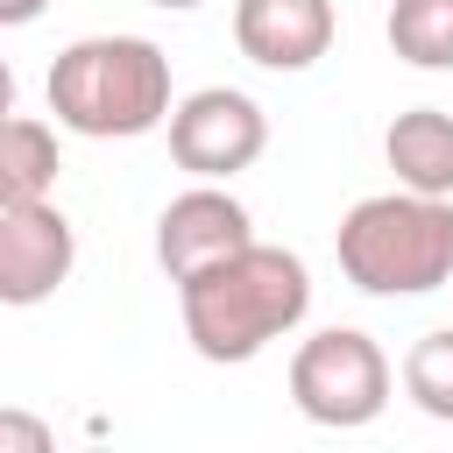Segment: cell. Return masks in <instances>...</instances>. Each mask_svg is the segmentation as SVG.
Wrapping results in <instances>:
<instances>
[{
	"label": "cell",
	"mask_w": 453,
	"mask_h": 453,
	"mask_svg": "<svg viewBox=\"0 0 453 453\" xmlns=\"http://www.w3.org/2000/svg\"><path fill=\"white\" fill-rule=\"evenodd\" d=\"M340 276L368 297H425L453 283V198L432 191H375L347 205L333 234Z\"/></svg>",
	"instance_id": "obj_3"
},
{
	"label": "cell",
	"mask_w": 453,
	"mask_h": 453,
	"mask_svg": "<svg viewBox=\"0 0 453 453\" xmlns=\"http://www.w3.org/2000/svg\"><path fill=\"white\" fill-rule=\"evenodd\" d=\"M340 35L333 0H234V42L262 71H311Z\"/></svg>",
	"instance_id": "obj_8"
},
{
	"label": "cell",
	"mask_w": 453,
	"mask_h": 453,
	"mask_svg": "<svg viewBox=\"0 0 453 453\" xmlns=\"http://www.w3.org/2000/svg\"><path fill=\"white\" fill-rule=\"evenodd\" d=\"M248 241H255L248 205H241L234 191L205 184V177H198L191 191H177V198L163 205V219H156V262L170 269V283H191L198 269L241 255Z\"/></svg>",
	"instance_id": "obj_7"
},
{
	"label": "cell",
	"mask_w": 453,
	"mask_h": 453,
	"mask_svg": "<svg viewBox=\"0 0 453 453\" xmlns=\"http://www.w3.org/2000/svg\"><path fill=\"white\" fill-rule=\"evenodd\" d=\"M382 156H389V170H396L403 191L453 198V113H439V106L396 113L389 134H382Z\"/></svg>",
	"instance_id": "obj_9"
},
{
	"label": "cell",
	"mask_w": 453,
	"mask_h": 453,
	"mask_svg": "<svg viewBox=\"0 0 453 453\" xmlns=\"http://www.w3.org/2000/svg\"><path fill=\"white\" fill-rule=\"evenodd\" d=\"M290 403L326 432L375 425L389 403V354L361 326H326L290 354Z\"/></svg>",
	"instance_id": "obj_4"
},
{
	"label": "cell",
	"mask_w": 453,
	"mask_h": 453,
	"mask_svg": "<svg viewBox=\"0 0 453 453\" xmlns=\"http://www.w3.org/2000/svg\"><path fill=\"white\" fill-rule=\"evenodd\" d=\"M0 453H50V432L7 411V418H0Z\"/></svg>",
	"instance_id": "obj_13"
},
{
	"label": "cell",
	"mask_w": 453,
	"mask_h": 453,
	"mask_svg": "<svg viewBox=\"0 0 453 453\" xmlns=\"http://www.w3.org/2000/svg\"><path fill=\"white\" fill-rule=\"evenodd\" d=\"M57 191V127L14 113L0 134V198H50Z\"/></svg>",
	"instance_id": "obj_10"
},
{
	"label": "cell",
	"mask_w": 453,
	"mask_h": 453,
	"mask_svg": "<svg viewBox=\"0 0 453 453\" xmlns=\"http://www.w3.org/2000/svg\"><path fill=\"white\" fill-rule=\"evenodd\" d=\"M78 262L57 198H0V304H42Z\"/></svg>",
	"instance_id": "obj_6"
},
{
	"label": "cell",
	"mask_w": 453,
	"mask_h": 453,
	"mask_svg": "<svg viewBox=\"0 0 453 453\" xmlns=\"http://www.w3.org/2000/svg\"><path fill=\"white\" fill-rule=\"evenodd\" d=\"M403 396H411L425 418L453 425V326L425 333V340L403 354Z\"/></svg>",
	"instance_id": "obj_12"
},
{
	"label": "cell",
	"mask_w": 453,
	"mask_h": 453,
	"mask_svg": "<svg viewBox=\"0 0 453 453\" xmlns=\"http://www.w3.org/2000/svg\"><path fill=\"white\" fill-rule=\"evenodd\" d=\"M50 113L92 142H134L170 127V57L149 35H85L50 64Z\"/></svg>",
	"instance_id": "obj_2"
},
{
	"label": "cell",
	"mask_w": 453,
	"mask_h": 453,
	"mask_svg": "<svg viewBox=\"0 0 453 453\" xmlns=\"http://www.w3.org/2000/svg\"><path fill=\"white\" fill-rule=\"evenodd\" d=\"M177 304H184V340L198 347V361L241 368L269 340H283V333L304 326V311H311V269L290 248L248 241L241 255H226V262L198 269L191 283H177Z\"/></svg>",
	"instance_id": "obj_1"
},
{
	"label": "cell",
	"mask_w": 453,
	"mask_h": 453,
	"mask_svg": "<svg viewBox=\"0 0 453 453\" xmlns=\"http://www.w3.org/2000/svg\"><path fill=\"white\" fill-rule=\"evenodd\" d=\"M42 7H50V0H0V21H7V28H21V21H35Z\"/></svg>",
	"instance_id": "obj_14"
},
{
	"label": "cell",
	"mask_w": 453,
	"mask_h": 453,
	"mask_svg": "<svg viewBox=\"0 0 453 453\" xmlns=\"http://www.w3.org/2000/svg\"><path fill=\"white\" fill-rule=\"evenodd\" d=\"M149 7H170V14H184V7H205V0H149Z\"/></svg>",
	"instance_id": "obj_15"
},
{
	"label": "cell",
	"mask_w": 453,
	"mask_h": 453,
	"mask_svg": "<svg viewBox=\"0 0 453 453\" xmlns=\"http://www.w3.org/2000/svg\"><path fill=\"white\" fill-rule=\"evenodd\" d=\"M262 149H269V120L234 85H205V92L177 99V113H170V163L205 177V184L241 177Z\"/></svg>",
	"instance_id": "obj_5"
},
{
	"label": "cell",
	"mask_w": 453,
	"mask_h": 453,
	"mask_svg": "<svg viewBox=\"0 0 453 453\" xmlns=\"http://www.w3.org/2000/svg\"><path fill=\"white\" fill-rule=\"evenodd\" d=\"M389 50L418 71H453V0H396Z\"/></svg>",
	"instance_id": "obj_11"
}]
</instances>
